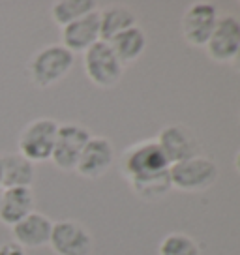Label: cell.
<instances>
[{"mask_svg": "<svg viewBox=\"0 0 240 255\" xmlns=\"http://www.w3.org/2000/svg\"><path fill=\"white\" fill-rule=\"evenodd\" d=\"M58 122L55 119H41L30 120L19 133V154L28 161L41 163L49 161L53 156V148L56 143V133H58Z\"/></svg>", "mask_w": 240, "mask_h": 255, "instance_id": "cell-3", "label": "cell"}, {"mask_svg": "<svg viewBox=\"0 0 240 255\" xmlns=\"http://www.w3.org/2000/svg\"><path fill=\"white\" fill-rule=\"evenodd\" d=\"M53 220L49 216L36 212L28 214L24 220L15 223L11 227L13 242H17L21 248H43L49 246L51 231H53Z\"/></svg>", "mask_w": 240, "mask_h": 255, "instance_id": "cell-14", "label": "cell"}, {"mask_svg": "<svg viewBox=\"0 0 240 255\" xmlns=\"http://www.w3.org/2000/svg\"><path fill=\"white\" fill-rule=\"evenodd\" d=\"M156 143L171 165L190 159L193 156H199V143H197L195 135L190 131V128H186L184 124L165 126L158 133Z\"/></svg>", "mask_w": 240, "mask_h": 255, "instance_id": "cell-9", "label": "cell"}, {"mask_svg": "<svg viewBox=\"0 0 240 255\" xmlns=\"http://www.w3.org/2000/svg\"><path fill=\"white\" fill-rule=\"evenodd\" d=\"M36 195L32 188H2L0 190V222L13 227L34 212Z\"/></svg>", "mask_w": 240, "mask_h": 255, "instance_id": "cell-13", "label": "cell"}, {"mask_svg": "<svg viewBox=\"0 0 240 255\" xmlns=\"http://www.w3.org/2000/svg\"><path fill=\"white\" fill-rule=\"evenodd\" d=\"M49 246L56 255H90L92 235L77 220H60L53 223Z\"/></svg>", "mask_w": 240, "mask_h": 255, "instance_id": "cell-7", "label": "cell"}, {"mask_svg": "<svg viewBox=\"0 0 240 255\" xmlns=\"http://www.w3.org/2000/svg\"><path fill=\"white\" fill-rule=\"evenodd\" d=\"M239 119H240V115H239Z\"/></svg>", "mask_w": 240, "mask_h": 255, "instance_id": "cell-24", "label": "cell"}, {"mask_svg": "<svg viewBox=\"0 0 240 255\" xmlns=\"http://www.w3.org/2000/svg\"><path fill=\"white\" fill-rule=\"evenodd\" d=\"M218 165L207 156H193L169 167L171 186L180 191H203L218 180Z\"/></svg>", "mask_w": 240, "mask_h": 255, "instance_id": "cell-4", "label": "cell"}, {"mask_svg": "<svg viewBox=\"0 0 240 255\" xmlns=\"http://www.w3.org/2000/svg\"><path fill=\"white\" fill-rule=\"evenodd\" d=\"M83 68L87 77L100 88H113L124 75V66L113 53L107 41H98L83 53Z\"/></svg>", "mask_w": 240, "mask_h": 255, "instance_id": "cell-5", "label": "cell"}, {"mask_svg": "<svg viewBox=\"0 0 240 255\" xmlns=\"http://www.w3.org/2000/svg\"><path fill=\"white\" fill-rule=\"evenodd\" d=\"M120 167L133 193L144 201L160 199L173 188L169 178L171 163L156 141H143L129 146L122 156Z\"/></svg>", "mask_w": 240, "mask_h": 255, "instance_id": "cell-1", "label": "cell"}, {"mask_svg": "<svg viewBox=\"0 0 240 255\" xmlns=\"http://www.w3.org/2000/svg\"><path fill=\"white\" fill-rule=\"evenodd\" d=\"M75 64V55L64 45L53 43L36 51L28 62L30 81L38 88H49L62 81Z\"/></svg>", "mask_w": 240, "mask_h": 255, "instance_id": "cell-2", "label": "cell"}, {"mask_svg": "<svg viewBox=\"0 0 240 255\" xmlns=\"http://www.w3.org/2000/svg\"><path fill=\"white\" fill-rule=\"evenodd\" d=\"M115 159V148L105 137H90L85 150L81 152L75 173L83 178H100L104 176Z\"/></svg>", "mask_w": 240, "mask_h": 255, "instance_id": "cell-11", "label": "cell"}, {"mask_svg": "<svg viewBox=\"0 0 240 255\" xmlns=\"http://www.w3.org/2000/svg\"><path fill=\"white\" fill-rule=\"evenodd\" d=\"M0 255H26V252H24V248L11 240V242L0 244Z\"/></svg>", "mask_w": 240, "mask_h": 255, "instance_id": "cell-20", "label": "cell"}, {"mask_svg": "<svg viewBox=\"0 0 240 255\" xmlns=\"http://www.w3.org/2000/svg\"><path fill=\"white\" fill-rule=\"evenodd\" d=\"M231 62H233V66H235V70H239V72H240V49H239V53L235 55V58H233Z\"/></svg>", "mask_w": 240, "mask_h": 255, "instance_id": "cell-21", "label": "cell"}, {"mask_svg": "<svg viewBox=\"0 0 240 255\" xmlns=\"http://www.w3.org/2000/svg\"><path fill=\"white\" fill-rule=\"evenodd\" d=\"M235 169H237V173H240V150L235 156Z\"/></svg>", "mask_w": 240, "mask_h": 255, "instance_id": "cell-22", "label": "cell"}, {"mask_svg": "<svg viewBox=\"0 0 240 255\" xmlns=\"http://www.w3.org/2000/svg\"><path fill=\"white\" fill-rule=\"evenodd\" d=\"M0 190H2V184H0Z\"/></svg>", "mask_w": 240, "mask_h": 255, "instance_id": "cell-23", "label": "cell"}, {"mask_svg": "<svg viewBox=\"0 0 240 255\" xmlns=\"http://www.w3.org/2000/svg\"><path fill=\"white\" fill-rule=\"evenodd\" d=\"M90 131L81 124L75 122H66L58 126V133H56V143L53 148V156L51 161L56 169L60 171H75L77 161L81 158V152L85 150L87 143L90 141Z\"/></svg>", "mask_w": 240, "mask_h": 255, "instance_id": "cell-6", "label": "cell"}, {"mask_svg": "<svg viewBox=\"0 0 240 255\" xmlns=\"http://www.w3.org/2000/svg\"><path fill=\"white\" fill-rule=\"evenodd\" d=\"M111 45L113 53L117 55L122 66L126 64L135 62L139 56L144 53V47H146V36H144V30L141 26H131L128 30L120 32L119 36H115L113 40L107 41Z\"/></svg>", "mask_w": 240, "mask_h": 255, "instance_id": "cell-16", "label": "cell"}, {"mask_svg": "<svg viewBox=\"0 0 240 255\" xmlns=\"http://www.w3.org/2000/svg\"><path fill=\"white\" fill-rule=\"evenodd\" d=\"M137 24V15L126 6H109L100 11V38L109 41Z\"/></svg>", "mask_w": 240, "mask_h": 255, "instance_id": "cell-17", "label": "cell"}, {"mask_svg": "<svg viewBox=\"0 0 240 255\" xmlns=\"http://www.w3.org/2000/svg\"><path fill=\"white\" fill-rule=\"evenodd\" d=\"M36 167L19 152L0 154V184L2 188H32Z\"/></svg>", "mask_w": 240, "mask_h": 255, "instance_id": "cell-15", "label": "cell"}, {"mask_svg": "<svg viewBox=\"0 0 240 255\" xmlns=\"http://www.w3.org/2000/svg\"><path fill=\"white\" fill-rule=\"evenodd\" d=\"M218 9L208 2H195L184 11L180 21V30L184 40L193 47H205L216 28Z\"/></svg>", "mask_w": 240, "mask_h": 255, "instance_id": "cell-8", "label": "cell"}, {"mask_svg": "<svg viewBox=\"0 0 240 255\" xmlns=\"http://www.w3.org/2000/svg\"><path fill=\"white\" fill-rule=\"evenodd\" d=\"M158 255H201L199 244L186 233H169L160 242Z\"/></svg>", "mask_w": 240, "mask_h": 255, "instance_id": "cell-19", "label": "cell"}, {"mask_svg": "<svg viewBox=\"0 0 240 255\" xmlns=\"http://www.w3.org/2000/svg\"><path fill=\"white\" fill-rule=\"evenodd\" d=\"M62 43L70 53H85L94 43L102 40L100 38V11H92L88 15L81 17L73 23L60 28Z\"/></svg>", "mask_w": 240, "mask_h": 255, "instance_id": "cell-12", "label": "cell"}, {"mask_svg": "<svg viewBox=\"0 0 240 255\" xmlns=\"http://www.w3.org/2000/svg\"><path fill=\"white\" fill-rule=\"evenodd\" d=\"M92 11H96L94 0H58L51 8V17L62 28L66 24L73 23Z\"/></svg>", "mask_w": 240, "mask_h": 255, "instance_id": "cell-18", "label": "cell"}, {"mask_svg": "<svg viewBox=\"0 0 240 255\" xmlns=\"http://www.w3.org/2000/svg\"><path fill=\"white\" fill-rule=\"evenodd\" d=\"M214 62H231L240 49V21L235 15L218 17L216 28L205 45Z\"/></svg>", "mask_w": 240, "mask_h": 255, "instance_id": "cell-10", "label": "cell"}]
</instances>
